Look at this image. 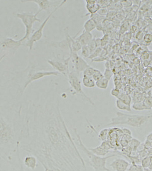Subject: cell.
Listing matches in <instances>:
<instances>
[{"instance_id":"6da1fadb","label":"cell","mask_w":152,"mask_h":171,"mask_svg":"<svg viewBox=\"0 0 152 171\" xmlns=\"http://www.w3.org/2000/svg\"><path fill=\"white\" fill-rule=\"evenodd\" d=\"M20 148L36 156L44 171H87L63 118L58 99L23 117Z\"/></svg>"},{"instance_id":"7a4b0ae2","label":"cell","mask_w":152,"mask_h":171,"mask_svg":"<svg viewBox=\"0 0 152 171\" xmlns=\"http://www.w3.org/2000/svg\"><path fill=\"white\" fill-rule=\"evenodd\" d=\"M23 118L20 111L13 116L1 113L0 145L1 157L4 155L16 153L19 156V149L23 132Z\"/></svg>"},{"instance_id":"3957f363","label":"cell","mask_w":152,"mask_h":171,"mask_svg":"<svg viewBox=\"0 0 152 171\" xmlns=\"http://www.w3.org/2000/svg\"><path fill=\"white\" fill-rule=\"evenodd\" d=\"M74 132L76 136L77 142L79 144L80 150L83 151L85 155H86L88 159V163L90 166L94 169V171H112L108 168H107V161L110 158H113L117 156L116 154H112L108 156H98L97 155L93 153L89 149L87 148L84 144L83 143L81 136L78 133V130L76 128H74Z\"/></svg>"},{"instance_id":"277c9868","label":"cell","mask_w":152,"mask_h":171,"mask_svg":"<svg viewBox=\"0 0 152 171\" xmlns=\"http://www.w3.org/2000/svg\"><path fill=\"white\" fill-rule=\"evenodd\" d=\"M151 119H152V114L148 115H130L118 112L116 113V117L113 118L110 123L106 126L126 125L134 128H139L147 123Z\"/></svg>"},{"instance_id":"5b68a950","label":"cell","mask_w":152,"mask_h":171,"mask_svg":"<svg viewBox=\"0 0 152 171\" xmlns=\"http://www.w3.org/2000/svg\"><path fill=\"white\" fill-rule=\"evenodd\" d=\"M38 15V14L37 13L33 14L25 12L17 13L16 14L17 17L22 21L25 28V35L20 39L22 43L25 40L28 41L35 32V30L33 28V26L35 22H41L40 19L37 17Z\"/></svg>"},{"instance_id":"8992f818","label":"cell","mask_w":152,"mask_h":171,"mask_svg":"<svg viewBox=\"0 0 152 171\" xmlns=\"http://www.w3.org/2000/svg\"><path fill=\"white\" fill-rule=\"evenodd\" d=\"M60 73L56 71H45V70H31L27 74V78L24 82L23 86L20 91V94L22 95L25 92L27 87L32 82L38 80L43 78L51 76H58Z\"/></svg>"},{"instance_id":"52a82bcc","label":"cell","mask_w":152,"mask_h":171,"mask_svg":"<svg viewBox=\"0 0 152 171\" xmlns=\"http://www.w3.org/2000/svg\"><path fill=\"white\" fill-rule=\"evenodd\" d=\"M78 74L75 71H70L67 76V79L70 87L74 91L75 94H77L80 96L87 101L92 105H95L94 102H93L90 97L85 93L83 91L82 86V82L80 79Z\"/></svg>"},{"instance_id":"ba28073f","label":"cell","mask_w":152,"mask_h":171,"mask_svg":"<svg viewBox=\"0 0 152 171\" xmlns=\"http://www.w3.org/2000/svg\"><path fill=\"white\" fill-rule=\"evenodd\" d=\"M67 2H68V1H66V0L62 1L61 3L60 4V5L58 6V7L55 9L54 10H53V11L51 13L48 15V16L47 17L44 21L43 22V23H42L41 25H40V27H39L38 29L35 30L33 34L30 37V38L27 41V43H25V46L28 48L29 50H31L33 48L35 43H36L39 41H40L41 39L42 36H43L44 28L45 27L49 20L53 14L57 10H58V9L62 7L63 5L66 3Z\"/></svg>"},{"instance_id":"9c48e42d","label":"cell","mask_w":152,"mask_h":171,"mask_svg":"<svg viewBox=\"0 0 152 171\" xmlns=\"http://www.w3.org/2000/svg\"><path fill=\"white\" fill-rule=\"evenodd\" d=\"M70 60L71 58L69 56L68 58H65L57 56L53 59L48 60L47 63L56 71L67 77L68 74L70 72L69 69Z\"/></svg>"},{"instance_id":"30bf717a","label":"cell","mask_w":152,"mask_h":171,"mask_svg":"<svg viewBox=\"0 0 152 171\" xmlns=\"http://www.w3.org/2000/svg\"><path fill=\"white\" fill-rule=\"evenodd\" d=\"M22 2H33L36 4L39 7V10L37 13L40 14L42 11H45L48 13V15L51 13L50 10L52 9H55L58 7L61 3V2L57 3V1H49V0H26V1H21Z\"/></svg>"},{"instance_id":"8fae6325","label":"cell","mask_w":152,"mask_h":171,"mask_svg":"<svg viewBox=\"0 0 152 171\" xmlns=\"http://www.w3.org/2000/svg\"><path fill=\"white\" fill-rule=\"evenodd\" d=\"M69 57L74 67L75 71L77 74L83 72L86 69L90 66L86 62L83 57L79 56L76 52L69 51Z\"/></svg>"},{"instance_id":"7c38bea8","label":"cell","mask_w":152,"mask_h":171,"mask_svg":"<svg viewBox=\"0 0 152 171\" xmlns=\"http://www.w3.org/2000/svg\"><path fill=\"white\" fill-rule=\"evenodd\" d=\"M22 45V42L20 40H15L12 38H6L1 41V52L10 53L16 51Z\"/></svg>"},{"instance_id":"4fadbf2b","label":"cell","mask_w":152,"mask_h":171,"mask_svg":"<svg viewBox=\"0 0 152 171\" xmlns=\"http://www.w3.org/2000/svg\"><path fill=\"white\" fill-rule=\"evenodd\" d=\"M130 164L128 161L123 158H116L110 164L115 171H127Z\"/></svg>"},{"instance_id":"5bb4252c","label":"cell","mask_w":152,"mask_h":171,"mask_svg":"<svg viewBox=\"0 0 152 171\" xmlns=\"http://www.w3.org/2000/svg\"><path fill=\"white\" fill-rule=\"evenodd\" d=\"M80 31L81 30H80L78 33L75 35H76L75 38L82 45V46H87L89 44V43L93 38L91 32H88L85 31L83 29V31L81 33V35H80L79 36H77V35H78V33H79Z\"/></svg>"},{"instance_id":"9a60e30c","label":"cell","mask_w":152,"mask_h":171,"mask_svg":"<svg viewBox=\"0 0 152 171\" xmlns=\"http://www.w3.org/2000/svg\"><path fill=\"white\" fill-rule=\"evenodd\" d=\"M66 38L61 41H50L47 43L48 46L54 48H58L60 49H68L69 51V41L68 36L65 35Z\"/></svg>"},{"instance_id":"2e32d148","label":"cell","mask_w":152,"mask_h":171,"mask_svg":"<svg viewBox=\"0 0 152 171\" xmlns=\"http://www.w3.org/2000/svg\"><path fill=\"white\" fill-rule=\"evenodd\" d=\"M38 160L37 158L33 155L27 156L23 160V164L27 168L34 170L38 166Z\"/></svg>"},{"instance_id":"e0dca14e","label":"cell","mask_w":152,"mask_h":171,"mask_svg":"<svg viewBox=\"0 0 152 171\" xmlns=\"http://www.w3.org/2000/svg\"><path fill=\"white\" fill-rule=\"evenodd\" d=\"M89 149L90 151L92 152L93 153H94L98 156H102V157L106 156L107 154L111 152V151L105 149L101 144L95 147L89 148Z\"/></svg>"},{"instance_id":"ac0fdd59","label":"cell","mask_w":152,"mask_h":171,"mask_svg":"<svg viewBox=\"0 0 152 171\" xmlns=\"http://www.w3.org/2000/svg\"><path fill=\"white\" fill-rule=\"evenodd\" d=\"M82 83L85 87L87 88H93L96 86V81L89 76L83 75Z\"/></svg>"},{"instance_id":"d6986e66","label":"cell","mask_w":152,"mask_h":171,"mask_svg":"<svg viewBox=\"0 0 152 171\" xmlns=\"http://www.w3.org/2000/svg\"><path fill=\"white\" fill-rule=\"evenodd\" d=\"M95 28H96V23L92 18H89L85 21L82 29L84 30L85 31L91 33V32Z\"/></svg>"},{"instance_id":"ffe728a7","label":"cell","mask_w":152,"mask_h":171,"mask_svg":"<svg viewBox=\"0 0 152 171\" xmlns=\"http://www.w3.org/2000/svg\"><path fill=\"white\" fill-rule=\"evenodd\" d=\"M91 16V18L94 20L96 24V29L98 30H101L103 28L102 27V22L104 19V16H101L98 13L93 14V15H90Z\"/></svg>"},{"instance_id":"44dd1931","label":"cell","mask_w":152,"mask_h":171,"mask_svg":"<svg viewBox=\"0 0 152 171\" xmlns=\"http://www.w3.org/2000/svg\"><path fill=\"white\" fill-rule=\"evenodd\" d=\"M116 108L120 110L125 111L127 112H131V105H128L127 104L124 103L121 100L117 99L116 101Z\"/></svg>"},{"instance_id":"7402d4cb","label":"cell","mask_w":152,"mask_h":171,"mask_svg":"<svg viewBox=\"0 0 152 171\" xmlns=\"http://www.w3.org/2000/svg\"><path fill=\"white\" fill-rule=\"evenodd\" d=\"M109 81H110L106 78L103 77V78L96 81V86L99 89L103 90L107 89L109 85Z\"/></svg>"},{"instance_id":"603a6c76","label":"cell","mask_w":152,"mask_h":171,"mask_svg":"<svg viewBox=\"0 0 152 171\" xmlns=\"http://www.w3.org/2000/svg\"><path fill=\"white\" fill-rule=\"evenodd\" d=\"M132 108L134 110L138 111H142L144 110H150L151 109L148 107L145 104L144 102H135L133 104L132 106Z\"/></svg>"},{"instance_id":"cb8c5ba5","label":"cell","mask_w":152,"mask_h":171,"mask_svg":"<svg viewBox=\"0 0 152 171\" xmlns=\"http://www.w3.org/2000/svg\"><path fill=\"white\" fill-rule=\"evenodd\" d=\"M86 8L89 12V14L91 15L97 13L101 8V6L96 3L94 5H86Z\"/></svg>"},{"instance_id":"d4e9b609","label":"cell","mask_w":152,"mask_h":171,"mask_svg":"<svg viewBox=\"0 0 152 171\" xmlns=\"http://www.w3.org/2000/svg\"><path fill=\"white\" fill-rule=\"evenodd\" d=\"M110 131V130L109 128H104L99 132V133L98 134V137L101 142H104L107 140V137L109 134Z\"/></svg>"},{"instance_id":"484cf974","label":"cell","mask_w":152,"mask_h":171,"mask_svg":"<svg viewBox=\"0 0 152 171\" xmlns=\"http://www.w3.org/2000/svg\"><path fill=\"white\" fill-rule=\"evenodd\" d=\"M117 99L121 100L124 103H125L128 105H131V97L128 94L120 93V94L119 95V97H118Z\"/></svg>"},{"instance_id":"4316f807","label":"cell","mask_w":152,"mask_h":171,"mask_svg":"<svg viewBox=\"0 0 152 171\" xmlns=\"http://www.w3.org/2000/svg\"><path fill=\"white\" fill-rule=\"evenodd\" d=\"M127 171H144V168L141 164L132 163V164L129 166Z\"/></svg>"},{"instance_id":"83f0119b","label":"cell","mask_w":152,"mask_h":171,"mask_svg":"<svg viewBox=\"0 0 152 171\" xmlns=\"http://www.w3.org/2000/svg\"><path fill=\"white\" fill-rule=\"evenodd\" d=\"M81 54L83 58H88V59L89 58L90 56L91 55V52L87 45L82 46V49H81Z\"/></svg>"},{"instance_id":"f1b7e54d","label":"cell","mask_w":152,"mask_h":171,"mask_svg":"<svg viewBox=\"0 0 152 171\" xmlns=\"http://www.w3.org/2000/svg\"><path fill=\"white\" fill-rule=\"evenodd\" d=\"M151 164V158L149 156L145 157L141 162V165L144 168H149Z\"/></svg>"},{"instance_id":"f546056e","label":"cell","mask_w":152,"mask_h":171,"mask_svg":"<svg viewBox=\"0 0 152 171\" xmlns=\"http://www.w3.org/2000/svg\"><path fill=\"white\" fill-rule=\"evenodd\" d=\"M104 78L108 79L109 80H110L113 75V73L110 68V67H106L105 70H104Z\"/></svg>"},{"instance_id":"4dcf8cb0","label":"cell","mask_w":152,"mask_h":171,"mask_svg":"<svg viewBox=\"0 0 152 171\" xmlns=\"http://www.w3.org/2000/svg\"><path fill=\"white\" fill-rule=\"evenodd\" d=\"M103 51V49L101 47H99L96 49L93 52L92 54L89 57L88 59H94L95 58H97L101 54V52Z\"/></svg>"},{"instance_id":"1f68e13d","label":"cell","mask_w":152,"mask_h":171,"mask_svg":"<svg viewBox=\"0 0 152 171\" xmlns=\"http://www.w3.org/2000/svg\"><path fill=\"white\" fill-rule=\"evenodd\" d=\"M143 41L147 44H150L152 43V33H147L143 36Z\"/></svg>"},{"instance_id":"d6a6232c","label":"cell","mask_w":152,"mask_h":171,"mask_svg":"<svg viewBox=\"0 0 152 171\" xmlns=\"http://www.w3.org/2000/svg\"><path fill=\"white\" fill-rule=\"evenodd\" d=\"M111 94L112 96H113L114 97H119V95L120 94V91L119 90V89L117 88H113L112 90H111Z\"/></svg>"},{"instance_id":"836d02e7","label":"cell","mask_w":152,"mask_h":171,"mask_svg":"<svg viewBox=\"0 0 152 171\" xmlns=\"http://www.w3.org/2000/svg\"><path fill=\"white\" fill-rule=\"evenodd\" d=\"M107 10L106 7H103V8L100 9V10L98 11L97 13L99 15L101 16H104L107 14Z\"/></svg>"},{"instance_id":"e575fe53","label":"cell","mask_w":152,"mask_h":171,"mask_svg":"<svg viewBox=\"0 0 152 171\" xmlns=\"http://www.w3.org/2000/svg\"><path fill=\"white\" fill-rule=\"evenodd\" d=\"M121 3L122 4L123 6H125V7H129L132 5V1H128V0L127 1H121Z\"/></svg>"},{"instance_id":"d590c367","label":"cell","mask_w":152,"mask_h":171,"mask_svg":"<svg viewBox=\"0 0 152 171\" xmlns=\"http://www.w3.org/2000/svg\"><path fill=\"white\" fill-rule=\"evenodd\" d=\"M84 1L86 3V5H94L97 3V1L95 0H85Z\"/></svg>"},{"instance_id":"8d00e7d4","label":"cell","mask_w":152,"mask_h":171,"mask_svg":"<svg viewBox=\"0 0 152 171\" xmlns=\"http://www.w3.org/2000/svg\"><path fill=\"white\" fill-rule=\"evenodd\" d=\"M137 27H136V25H132L130 27V31L131 32H135L137 30Z\"/></svg>"},{"instance_id":"74e56055","label":"cell","mask_w":152,"mask_h":171,"mask_svg":"<svg viewBox=\"0 0 152 171\" xmlns=\"http://www.w3.org/2000/svg\"><path fill=\"white\" fill-rule=\"evenodd\" d=\"M147 140H148L149 142L152 141V133H151L150 134L148 135L147 137Z\"/></svg>"},{"instance_id":"f35d334b","label":"cell","mask_w":152,"mask_h":171,"mask_svg":"<svg viewBox=\"0 0 152 171\" xmlns=\"http://www.w3.org/2000/svg\"><path fill=\"white\" fill-rule=\"evenodd\" d=\"M144 171H152V169L149 168H144Z\"/></svg>"},{"instance_id":"ab89813d","label":"cell","mask_w":152,"mask_h":171,"mask_svg":"<svg viewBox=\"0 0 152 171\" xmlns=\"http://www.w3.org/2000/svg\"><path fill=\"white\" fill-rule=\"evenodd\" d=\"M150 92V95H149V96H151V97H152V88L151 89Z\"/></svg>"},{"instance_id":"60d3db41","label":"cell","mask_w":152,"mask_h":171,"mask_svg":"<svg viewBox=\"0 0 152 171\" xmlns=\"http://www.w3.org/2000/svg\"></svg>"}]
</instances>
